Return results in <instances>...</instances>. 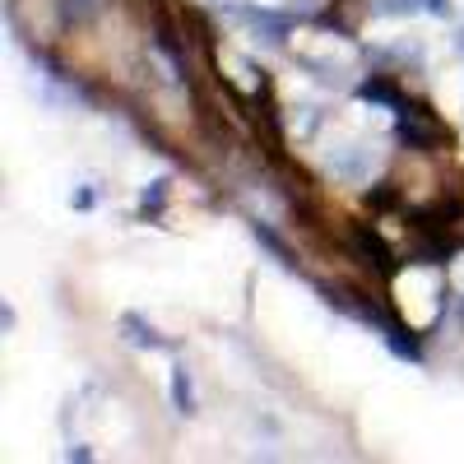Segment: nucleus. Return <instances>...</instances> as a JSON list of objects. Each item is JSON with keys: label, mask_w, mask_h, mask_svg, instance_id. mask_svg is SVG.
<instances>
[{"label": "nucleus", "mask_w": 464, "mask_h": 464, "mask_svg": "<svg viewBox=\"0 0 464 464\" xmlns=\"http://www.w3.org/2000/svg\"><path fill=\"white\" fill-rule=\"evenodd\" d=\"M172 404H177V413H196V391H190L186 367H172Z\"/></svg>", "instance_id": "5"}, {"label": "nucleus", "mask_w": 464, "mask_h": 464, "mask_svg": "<svg viewBox=\"0 0 464 464\" xmlns=\"http://www.w3.org/2000/svg\"><path fill=\"white\" fill-rule=\"evenodd\" d=\"M372 163H376V153H372V144H339L334 153H330V168L339 172V177H367L372 172Z\"/></svg>", "instance_id": "2"}, {"label": "nucleus", "mask_w": 464, "mask_h": 464, "mask_svg": "<svg viewBox=\"0 0 464 464\" xmlns=\"http://www.w3.org/2000/svg\"><path fill=\"white\" fill-rule=\"evenodd\" d=\"M232 14H237L256 37H265V43H284V37H288V28H293V19L288 14H275V10H260V5H237V10H232Z\"/></svg>", "instance_id": "1"}, {"label": "nucleus", "mask_w": 464, "mask_h": 464, "mask_svg": "<svg viewBox=\"0 0 464 464\" xmlns=\"http://www.w3.org/2000/svg\"><path fill=\"white\" fill-rule=\"evenodd\" d=\"M116 330H121V339L130 343V348H149V353H168V339L153 330L144 316H135V312H126L121 321H116Z\"/></svg>", "instance_id": "3"}, {"label": "nucleus", "mask_w": 464, "mask_h": 464, "mask_svg": "<svg viewBox=\"0 0 464 464\" xmlns=\"http://www.w3.org/2000/svg\"><path fill=\"white\" fill-rule=\"evenodd\" d=\"M372 14L381 19H395V14H450V0H372Z\"/></svg>", "instance_id": "4"}, {"label": "nucleus", "mask_w": 464, "mask_h": 464, "mask_svg": "<svg viewBox=\"0 0 464 464\" xmlns=\"http://www.w3.org/2000/svg\"><path fill=\"white\" fill-rule=\"evenodd\" d=\"M98 5H102V0H65V5H61V19H65V24H70V19L80 24V19H89Z\"/></svg>", "instance_id": "6"}, {"label": "nucleus", "mask_w": 464, "mask_h": 464, "mask_svg": "<svg viewBox=\"0 0 464 464\" xmlns=\"http://www.w3.org/2000/svg\"><path fill=\"white\" fill-rule=\"evenodd\" d=\"M459 47H464V37H459Z\"/></svg>", "instance_id": "7"}]
</instances>
